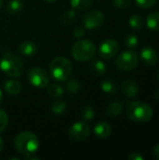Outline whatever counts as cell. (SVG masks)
<instances>
[{
	"label": "cell",
	"instance_id": "cell-34",
	"mask_svg": "<svg viewBox=\"0 0 159 160\" xmlns=\"http://www.w3.org/2000/svg\"><path fill=\"white\" fill-rule=\"evenodd\" d=\"M153 153H154V157H155L157 160H159V143H157V144L154 147Z\"/></svg>",
	"mask_w": 159,
	"mask_h": 160
},
{
	"label": "cell",
	"instance_id": "cell-25",
	"mask_svg": "<svg viewBox=\"0 0 159 160\" xmlns=\"http://www.w3.org/2000/svg\"><path fill=\"white\" fill-rule=\"evenodd\" d=\"M66 108H67V104L63 100H56L52 104L51 110H52V113H54L56 115H59V114H62L65 112Z\"/></svg>",
	"mask_w": 159,
	"mask_h": 160
},
{
	"label": "cell",
	"instance_id": "cell-22",
	"mask_svg": "<svg viewBox=\"0 0 159 160\" xmlns=\"http://www.w3.org/2000/svg\"><path fill=\"white\" fill-rule=\"evenodd\" d=\"M67 82L66 84V88L67 90V92L71 95H75L78 94L80 89H81V84L80 82L75 80V79H67Z\"/></svg>",
	"mask_w": 159,
	"mask_h": 160
},
{
	"label": "cell",
	"instance_id": "cell-19",
	"mask_svg": "<svg viewBox=\"0 0 159 160\" xmlns=\"http://www.w3.org/2000/svg\"><path fill=\"white\" fill-rule=\"evenodd\" d=\"M23 4L21 0H10L6 6V10L9 14H17L21 12Z\"/></svg>",
	"mask_w": 159,
	"mask_h": 160
},
{
	"label": "cell",
	"instance_id": "cell-26",
	"mask_svg": "<svg viewBox=\"0 0 159 160\" xmlns=\"http://www.w3.org/2000/svg\"><path fill=\"white\" fill-rule=\"evenodd\" d=\"M126 46L129 49H134L138 46L139 44V39L138 37L134 34H128L126 36L125 40H124Z\"/></svg>",
	"mask_w": 159,
	"mask_h": 160
},
{
	"label": "cell",
	"instance_id": "cell-4",
	"mask_svg": "<svg viewBox=\"0 0 159 160\" xmlns=\"http://www.w3.org/2000/svg\"><path fill=\"white\" fill-rule=\"evenodd\" d=\"M50 71L55 80L65 82L70 77L72 73L71 62L63 56L56 57L50 64Z\"/></svg>",
	"mask_w": 159,
	"mask_h": 160
},
{
	"label": "cell",
	"instance_id": "cell-36",
	"mask_svg": "<svg viewBox=\"0 0 159 160\" xmlns=\"http://www.w3.org/2000/svg\"><path fill=\"white\" fill-rule=\"evenodd\" d=\"M3 147H4V142H3V140L0 138V152L3 150Z\"/></svg>",
	"mask_w": 159,
	"mask_h": 160
},
{
	"label": "cell",
	"instance_id": "cell-2",
	"mask_svg": "<svg viewBox=\"0 0 159 160\" xmlns=\"http://www.w3.org/2000/svg\"><path fill=\"white\" fill-rule=\"evenodd\" d=\"M127 117L135 123L149 122L154 116L152 107L144 102L135 101L128 105L127 110Z\"/></svg>",
	"mask_w": 159,
	"mask_h": 160
},
{
	"label": "cell",
	"instance_id": "cell-32",
	"mask_svg": "<svg viewBox=\"0 0 159 160\" xmlns=\"http://www.w3.org/2000/svg\"><path fill=\"white\" fill-rule=\"evenodd\" d=\"M85 35V28L83 26H76L73 30V36L77 38H81Z\"/></svg>",
	"mask_w": 159,
	"mask_h": 160
},
{
	"label": "cell",
	"instance_id": "cell-37",
	"mask_svg": "<svg viewBox=\"0 0 159 160\" xmlns=\"http://www.w3.org/2000/svg\"><path fill=\"white\" fill-rule=\"evenodd\" d=\"M156 98H157V100H159V89H158V91L157 92V94H156Z\"/></svg>",
	"mask_w": 159,
	"mask_h": 160
},
{
	"label": "cell",
	"instance_id": "cell-39",
	"mask_svg": "<svg viewBox=\"0 0 159 160\" xmlns=\"http://www.w3.org/2000/svg\"><path fill=\"white\" fill-rule=\"evenodd\" d=\"M2 98H3V94H2V92H1V90H0V103H1V101H2Z\"/></svg>",
	"mask_w": 159,
	"mask_h": 160
},
{
	"label": "cell",
	"instance_id": "cell-30",
	"mask_svg": "<svg viewBox=\"0 0 159 160\" xmlns=\"http://www.w3.org/2000/svg\"><path fill=\"white\" fill-rule=\"evenodd\" d=\"M138 7L141 8H152L157 0H135Z\"/></svg>",
	"mask_w": 159,
	"mask_h": 160
},
{
	"label": "cell",
	"instance_id": "cell-38",
	"mask_svg": "<svg viewBox=\"0 0 159 160\" xmlns=\"http://www.w3.org/2000/svg\"><path fill=\"white\" fill-rule=\"evenodd\" d=\"M44 1H46L47 3H53V2H55L56 0H44Z\"/></svg>",
	"mask_w": 159,
	"mask_h": 160
},
{
	"label": "cell",
	"instance_id": "cell-29",
	"mask_svg": "<svg viewBox=\"0 0 159 160\" xmlns=\"http://www.w3.org/2000/svg\"><path fill=\"white\" fill-rule=\"evenodd\" d=\"M8 124V116L7 112L0 109V132L4 131Z\"/></svg>",
	"mask_w": 159,
	"mask_h": 160
},
{
	"label": "cell",
	"instance_id": "cell-8",
	"mask_svg": "<svg viewBox=\"0 0 159 160\" xmlns=\"http://www.w3.org/2000/svg\"><path fill=\"white\" fill-rule=\"evenodd\" d=\"M104 22V14L97 9L86 12L82 19V23L85 29H96L102 25Z\"/></svg>",
	"mask_w": 159,
	"mask_h": 160
},
{
	"label": "cell",
	"instance_id": "cell-41",
	"mask_svg": "<svg viewBox=\"0 0 159 160\" xmlns=\"http://www.w3.org/2000/svg\"><path fill=\"white\" fill-rule=\"evenodd\" d=\"M157 79H158V81H159V71H158V73H157Z\"/></svg>",
	"mask_w": 159,
	"mask_h": 160
},
{
	"label": "cell",
	"instance_id": "cell-24",
	"mask_svg": "<svg viewBox=\"0 0 159 160\" xmlns=\"http://www.w3.org/2000/svg\"><path fill=\"white\" fill-rule=\"evenodd\" d=\"M75 17H76V11H75V9L74 8L68 9V10H66L63 13V15L61 17V22H62L63 24L67 25V24L71 23L74 21Z\"/></svg>",
	"mask_w": 159,
	"mask_h": 160
},
{
	"label": "cell",
	"instance_id": "cell-7",
	"mask_svg": "<svg viewBox=\"0 0 159 160\" xmlns=\"http://www.w3.org/2000/svg\"><path fill=\"white\" fill-rule=\"evenodd\" d=\"M29 82L37 88H45L49 85L50 76L46 70L40 68H33L27 75Z\"/></svg>",
	"mask_w": 159,
	"mask_h": 160
},
{
	"label": "cell",
	"instance_id": "cell-15",
	"mask_svg": "<svg viewBox=\"0 0 159 160\" xmlns=\"http://www.w3.org/2000/svg\"><path fill=\"white\" fill-rule=\"evenodd\" d=\"M4 89L5 91L9 94V95H12V96H15V95H18L21 90H22V84L20 82H18L17 80H8L5 82L4 84Z\"/></svg>",
	"mask_w": 159,
	"mask_h": 160
},
{
	"label": "cell",
	"instance_id": "cell-20",
	"mask_svg": "<svg viewBox=\"0 0 159 160\" xmlns=\"http://www.w3.org/2000/svg\"><path fill=\"white\" fill-rule=\"evenodd\" d=\"M94 0H70V5L72 8L76 10H84L88 8Z\"/></svg>",
	"mask_w": 159,
	"mask_h": 160
},
{
	"label": "cell",
	"instance_id": "cell-9",
	"mask_svg": "<svg viewBox=\"0 0 159 160\" xmlns=\"http://www.w3.org/2000/svg\"><path fill=\"white\" fill-rule=\"evenodd\" d=\"M90 134V127L84 122L75 123L68 130V136L71 140L81 142L85 140Z\"/></svg>",
	"mask_w": 159,
	"mask_h": 160
},
{
	"label": "cell",
	"instance_id": "cell-35",
	"mask_svg": "<svg viewBox=\"0 0 159 160\" xmlns=\"http://www.w3.org/2000/svg\"><path fill=\"white\" fill-rule=\"evenodd\" d=\"M26 160H38L39 158H35V157H32V155H27V156H25V158H24Z\"/></svg>",
	"mask_w": 159,
	"mask_h": 160
},
{
	"label": "cell",
	"instance_id": "cell-28",
	"mask_svg": "<svg viewBox=\"0 0 159 160\" xmlns=\"http://www.w3.org/2000/svg\"><path fill=\"white\" fill-rule=\"evenodd\" d=\"M82 117L85 120H91L94 118V115H95V111L93 109L92 106H85L82 108Z\"/></svg>",
	"mask_w": 159,
	"mask_h": 160
},
{
	"label": "cell",
	"instance_id": "cell-27",
	"mask_svg": "<svg viewBox=\"0 0 159 160\" xmlns=\"http://www.w3.org/2000/svg\"><path fill=\"white\" fill-rule=\"evenodd\" d=\"M129 25L134 29H141L143 25V21L141 15H132L129 18Z\"/></svg>",
	"mask_w": 159,
	"mask_h": 160
},
{
	"label": "cell",
	"instance_id": "cell-23",
	"mask_svg": "<svg viewBox=\"0 0 159 160\" xmlns=\"http://www.w3.org/2000/svg\"><path fill=\"white\" fill-rule=\"evenodd\" d=\"M48 93L52 98H60L64 95V89L57 83H52L48 86Z\"/></svg>",
	"mask_w": 159,
	"mask_h": 160
},
{
	"label": "cell",
	"instance_id": "cell-12",
	"mask_svg": "<svg viewBox=\"0 0 159 160\" xmlns=\"http://www.w3.org/2000/svg\"><path fill=\"white\" fill-rule=\"evenodd\" d=\"M122 93L127 98H135L139 95L140 88L136 82L132 80H127L122 83Z\"/></svg>",
	"mask_w": 159,
	"mask_h": 160
},
{
	"label": "cell",
	"instance_id": "cell-3",
	"mask_svg": "<svg viewBox=\"0 0 159 160\" xmlns=\"http://www.w3.org/2000/svg\"><path fill=\"white\" fill-rule=\"evenodd\" d=\"M0 68L8 77L17 78L22 74L24 66L18 56L10 52H7L0 60Z\"/></svg>",
	"mask_w": 159,
	"mask_h": 160
},
{
	"label": "cell",
	"instance_id": "cell-1",
	"mask_svg": "<svg viewBox=\"0 0 159 160\" xmlns=\"http://www.w3.org/2000/svg\"><path fill=\"white\" fill-rule=\"evenodd\" d=\"M14 146L19 153L24 156L33 155L37 151L39 142L34 133L30 131H23L15 137Z\"/></svg>",
	"mask_w": 159,
	"mask_h": 160
},
{
	"label": "cell",
	"instance_id": "cell-33",
	"mask_svg": "<svg viewBox=\"0 0 159 160\" xmlns=\"http://www.w3.org/2000/svg\"><path fill=\"white\" fill-rule=\"evenodd\" d=\"M143 157L138 153V152H134V153H131L129 156H128V160H143Z\"/></svg>",
	"mask_w": 159,
	"mask_h": 160
},
{
	"label": "cell",
	"instance_id": "cell-5",
	"mask_svg": "<svg viewBox=\"0 0 159 160\" xmlns=\"http://www.w3.org/2000/svg\"><path fill=\"white\" fill-rule=\"evenodd\" d=\"M97 49L95 44L88 39H80L75 42L71 48V54L77 61L91 60L96 54Z\"/></svg>",
	"mask_w": 159,
	"mask_h": 160
},
{
	"label": "cell",
	"instance_id": "cell-11",
	"mask_svg": "<svg viewBox=\"0 0 159 160\" xmlns=\"http://www.w3.org/2000/svg\"><path fill=\"white\" fill-rule=\"evenodd\" d=\"M141 60L146 66H155L158 62V53L152 47H144L141 52Z\"/></svg>",
	"mask_w": 159,
	"mask_h": 160
},
{
	"label": "cell",
	"instance_id": "cell-14",
	"mask_svg": "<svg viewBox=\"0 0 159 160\" xmlns=\"http://www.w3.org/2000/svg\"><path fill=\"white\" fill-rule=\"evenodd\" d=\"M94 132H95V135L98 139H106V138H108L111 135L112 128H111V126L107 122L102 121V122L97 123L95 126Z\"/></svg>",
	"mask_w": 159,
	"mask_h": 160
},
{
	"label": "cell",
	"instance_id": "cell-10",
	"mask_svg": "<svg viewBox=\"0 0 159 160\" xmlns=\"http://www.w3.org/2000/svg\"><path fill=\"white\" fill-rule=\"evenodd\" d=\"M119 52V44L114 39L104 40L98 49V54L103 59H111L114 57Z\"/></svg>",
	"mask_w": 159,
	"mask_h": 160
},
{
	"label": "cell",
	"instance_id": "cell-6",
	"mask_svg": "<svg viewBox=\"0 0 159 160\" xmlns=\"http://www.w3.org/2000/svg\"><path fill=\"white\" fill-rule=\"evenodd\" d=\"M138 63L139 55L132 49L123 52L117 56L115 60V66L117 67V68L121 71L126 72L133 70L138 66Z\"/></svg>",
	"mask_w": 159,
	"mask_h": 160
},
{
	"label": "cell",
	"instance_id": "cell-16",
	"mask_svg": "<svg viewBox=\"0 0 159 160\" xmlns=\"http://www.w3.org/2000/svg\"><path fill=\"white\" fill-rule=\"evenodd\" d=\"M147 27L155 32L159 31V11L151 12L146 19Z\"/></svg>",
	"mask_w": 159,
	"mask_h": 160
},
{
	"label": "cell",
	"instance_id": "cell-40",
	"mask_svg": "<svg viewBox=\"0 0 159 160\" xmlns=\"http://www.w3.org/2000/svg\"><path fill=\"white\" fill-rule=\"evenodd\" d=\"M2 3H3V0H0V8H1V6H2Z\"/></svg>",
	"mask_w": 159,
	"mask_h": 160
},
{
	"label": "cell",
	"instance_id": "cell-18",
	"mask_svg": "<svg viewBox=\"0 0 159 160\" xmlns=\"http://www.w3.org/2000/svg\"><path fill=\"white\" fill-rule=\"evenodd\" d=\"M91 69L96 76H103L107 72L106 65L98 59H96L91 62Z\"/></svg>",
	"mask_w": 159,
	"mask_h": 160
},
{
	"label": "cell",
	"instance_id": "cell-13",
	"mask_svg": "<svg viewBox=\"0 0 159 160\" xmlns=\"http://www.w3.org/2000/svg\"><path fill=\"white\" fill-rule=\"evenodd\" d=\"M18 51L24 56H33L37 52V46L32 40H25L19 45Z\"/></svg>",
	"mask_w": 159,
	"mask_h": 160
},
{
	"label": "cell",
	"instance_id": "cell-17",
	"mask_svg": "<svg viewBox=\"0 0 159 160\" xmlns=\"http://www.w3.org/2000/svg\"><path fill=\"white\" fill-rule=\"evenodd\" d=\"M123 109H124V105L121 101H113L112 102L108 108H107V113L109 116L111 117H116L118 116L122 112H123Z\"/></svg>",
	"mask_w": 159,
	"mask_h": 160
},
{
	"label": "cell",
	"instance_id": "cell-31",
	"mask_svg": "<svg viewBox=\"0 0 159 160\" xmlns=\"http://www.w3.org/2000/svg\"><path fill=\"white\" fill-rule=\"evenodd\" d=\"M131 3V0H113V5L120 9L127 8Z\"/></svg>",
	"mask_w": 159,
	"mask_h": 160
},
{
	"label": "cell",
	"instance_id": "cell-21",
	"mask_svg": "<svg viewBox=\"0 0 159 160\" xmlns=\"http://www.w3.org/2000/svg\"><path fill=\"white\" fill-rule=\"evenodd\" d=\"M101 89L104 93L106 94H115L116 91H117V87H116V84L111 81V80H104L102 82H101Z\"/></svg>",
	"mask_w": 159,
	"mask_h": 160
}]
</instances>
